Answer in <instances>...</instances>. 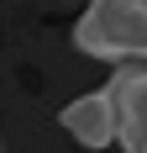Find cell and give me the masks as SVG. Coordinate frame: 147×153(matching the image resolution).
<instances>
[{
	"mask_svg": "<svg viewBox=\"0 0 147 153\" xmlns=\"http://www.w3.org/2000/svg\"><path fill=\"white\" fill-rule=\"evenodd\" d=\"M74 48L110 69L147 58V0H89L74 21Z\"/></svg>",
	"mask_w": 147,
	"mask_h": 153,
	"instance_id": "1",
	"label": "cell"
},
{
	"mask_svg": "<svg viewBox=\"0 0 147 153\" xmlns=\"http://www.w3.org/2000/svg\"><path fill=\"white\" fill-rule=\"evenodd\" d=\"M58 122H63V132L79 148H121V106H116V90L110 85L74 95L68 106L58 111Z\"/></svg>",
	"mask_w": 147,
	"mask_h": 153,
	"instance_id": "2",
	"label": "cell"
},
{
	"mask_svg": "<svg viewBox=\"0 0 147 153\" xmlns=\"http://www.w3.org/2000/svg\"><path fill=\"white\" fill-rule=\"evenodd\" d=\"M110 90L121 106V153H147V58L116 63Z\"/></svg>",
	"mask_w": 147,
	"mask_h": 153,
	"instance_id": "3",
	"label": "cell"
}]
</instances>
